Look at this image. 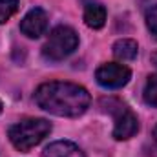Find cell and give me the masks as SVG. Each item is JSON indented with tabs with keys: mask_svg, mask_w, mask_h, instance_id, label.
I'll list each match as a JSON object with an SVG mask.
<instances>
[{
	"mask_svg": "<svg viewBox=\"0 0 157 157\" xmlns=\"http://www.w3.org/2000/svg\"><path fill=\"white\" fill-rule=\"evenodd\" d=\"M18 9V0H0V24H6Z\"/></svg>",
	"mask_w": 157,
	"mask_h": 157,
	"instance_id": "8fae6325",
	"label": "cell"
},
{
	"mask_svg": "<svg viewBox=\"0 0 157 157\" xmlns=\"http://www.w3.org/2000/svg\"><path fill=\"white\" fill-rule=\"evenodd\" d=\"M44 157H86L84 152L71 141H55L49 146H46Z\"/></svg>",
	"mask_w": 157,
	"mask_h": 157,
	"instance_id": "ba28073f",
	"label": "cell"
},
{
	"mask_svg": "<svg viewBox=\"0 0 157 157\" xmlns=\"http://www.w3.org/2000/svg\"><path fill=\"white\" fill-rule=\"evenodd\" d=\"M84 22L91 29H101L106 24V7L95 0L84 2Z\"/></svg>",
	"mask_w": 157,
	"mask_h": 157,
	"instance_id": "52a82bcc",
	"label": "cell"
},
{
	"mask_svg": "<svg viewBox=\"0 0 157 157\" xmlns=\"http://www.w3.org/2000/svg\"><path fill=\"white\" fill-rule=\"evenodd\" d=\"M154 137H155V143H157V126H155V130H154Z\"/></svg>",
	"mask_w": 157,
	"mask_h": 157,
	"instance_id": "5bb4252c",
	"label": "cell"
},
{
	"mask_svg": "<svg viewBox=\"0 0 157 157\" xmlns=\"http://www.w3.org/2000/svg\"><path fill=\"white\" fill-rule=\"evenodd\" d=\"M95 78L97 82L102 86V88H108V90H117L122 88L130 82L132 78V71L122 66V64H102L97 71H95Z\"/></svg>",
	"mask_w": 157,
	"mask_h": 157,
	"instance_id": "5b68a950",
	"label": "cell"
},
{
	"mask_svg": "<svg viewBox=\"0 0 157 157\" xmlns=\"http://www.w3.org/2000/svg\"><path fill=\"white\" fill-rule=\"evenodd\" d=\"M143 97H144V102L148 106L157 108V75L148 77L146 86H144V91H143Z\"/></svg>",
	"mask_w": 157,
	"mask_h": 157,
	"instance_id": "30bf717a",
	"label": "cell"
},
{
	"mask_svg": "<svg viewBox=\"0 0 157 157\" xmlns=\"http://www.w3.org/2000/svg\"><path fill=\"white\" fill-rule=\"evenodd\" d=\"M101 108L108 113L113 115V137L117 141H126L130 137H133L139 132V121L137 115L119 99H102L101 101Z\"/></svg>",
	"mask_w": 157,
	"mask_h": 157,
	"instance_id": "3957f363",
	"label": "cell"
},
{
	"mask_svg": "<svg viewBox=\"0 0 157 157\" xmlns=\"http://www.w3.org/2000/svg\"><path fill=\"white\" fill-rule=\"evenodd\" d=\"M2 108H4V104H2V101H0V113H2Z\"/></svg>",
	"mask_w": 157,
	"mask_h": 157,
	"instance_id": "9a60e30c",
	"label": "cell"
},
{
	"mask_svg": "<svg viewBox=\"0 0 157 157\" xmlns=\"http://www.w3.org/2000/svg\"><path fill=\"white\" fill-rule=\"evenodd\" d=\"M78 46V35L77 31L70 26H57L49 37L46 40L44 48H42V55L48 60H64L66 57H70Z\"/></svg>",
	"mask_w": 157,
	"mask_h": 157,
	"instance_id": "277c9868",
	"label": "cell"
},
{
	"mask_svg": "<svg viewBox=\"0 0 157 157\" xmlns=\"http://www.w3.org/2000/svg\"><path fill=\"white\" fill-rule=\"evenodd\" d=\"M48 29V13L40 7L31 9L20 22V31L29 39H39Z\"/></svg>",
	"mask_w": 157,
	"mask_h": 157,
	"instance_id": "8992f818",
	"label": "cell"
},
{
	"mask_svg": "<svg viewBox=\"0 0 157 157\" xmlns=\"http://www.w3.org/2000/svg\"><path fill=\"white\" fill-rule=\"evenodd\" d=\"M35 102L44 112L57 117H78L82 115L91 102V97L86 88L73 84L53 80L40 84L35 91Z\"/></svg>",
	"mask_w": 157,
	"mask_h": 157,
	"instance_id": "6da1fadb",
	"label": "cell"
},
{
	"mask_svg": "<svg viewBox=\"0 0 157 157\" xmlns=\"http://www.w3.org/2000/svg\"><path fill=\"white\" fill-rule=\"evenodd\" d=\"M146 26L154 35H157V4L146 11Z\"/></svg>",
	"mask_w": 157,
	"mask_h": 157,
	"instance_id": "7c38bea8",
	"label": "cell"
},
{
	"mask_svg": "<svg viewBox=\"0 0 157 157\" xmlns=\"http://www.w3.org/2000/svg\"><path fill=\"white\" fill-rule=\"evenodd\" d=\"M152 62H154V66L157 68V51L154 53V55H152Z\"/></svg>",
	"mask_w": 157,
	"mask_h": 157,
	"instance_id": "4fadbf2b",
	"label": "cell"
},
{
	"mask_svg": "<svg viewBox=\"0 0 157 157\" xmlns=\"http://www.w3.org/2000/svg\"><path fill=\"white\" fill-rule=\"evenodd\" d=\"M137 51H139V46L132 39H121L113 44V55L119 60H133L137 57Z\"/></svg>",
	"mask_w": 157,
	"mask_h": 157,
	"instance_id": "9c48e42d",
	"label": "cell"
},
{
	"mask_svg": "<svg viewBox=\"0 0 157 157\" xmlns=\"http://www.w3.org/2000/svg\"><path fill=\"white\" fill-rule=\"evenodd\" d=\"M51 132V122L46 119H24L17 124H13L9 128V141L11 144L20 150V152H28L31 148H35L40 144Z\"/></svg>",
	"mask_w": 157,
	"mask_h": 157,
	"instance_id": "7a4b0ae2",
	"label": "cell"
}]
</instances>
